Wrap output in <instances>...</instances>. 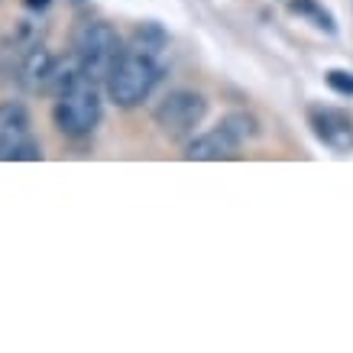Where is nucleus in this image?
<instances>
[{
	"label": "nucleus",
	"instance_id": "nucleus-4",
	"mask_svg": "<svg viewBox=\"0 0 353 353\" xmlns=\"http://www.w3.org/2000/svg\"><path fill=\"white\" fill-rule=\"evenodd\" d=\"M204 104L201 94L194 91H172L159 108H156V123L162 127V133L172 139H188L194 133V127L204 120Z\"/></svg>",
	"mask_w": 353,
	"mask_h": 353
},
{
	"label": "nucleus",
	"instance_id": "nucleus-10",
	"mask_svg": "<svg viewBox=\"0 0 353 353\" xmlns=\"http://www.w3.org/2000/svg\"><path fill=\"white\" fill-rule=\"evenodd\" d=\"M327 85L337 94H353V75L350 72H327Z\"/></svg>",
	"mask_w": 353,
	"mask_h": 353
},
{
	"label": "nucleus",
	"instance_id": "nucleus-2",
	"mask_svg": "<svg viewBox=\"0 0 353 353\" xmlns=\"http://www.w3.org/2000/svg\"><path fill=\"white\" fill-rule=\"evenodd\" d=\"M123 46H120L117 30L104 20H88L75 32V62L81 68V78L91 85H104L120 62Z\"/></svg>",
	"mask_w": 353,
	"mask_h": 353
},
{
	"label": "nucleus",
	"instance_id": "nucleus-6",
	"mask_svg": "<svg viewBox=\"0 0 353 353\" xmlns=\"http://www.w3.org/2000/svg\"><path fill=\"white\" fill-rule=\"evenodd\" d=\"M236 150H240V139L230 133V130L221 123L211 133H201L188 143L185 150V159H198V162H221V159H234Z\"/></svg>",
	"mask_w": 353,
	"mask_h": 353
},
{
	"label": "nucleus",
	"instance_id": "nucleus-5",
	"mask_svg": "<svg viewBox=\"0 0 353 353\" xmlns=\"http://www.w3.org/2000/svg\"><path fill=\"white\" fill-rule=\"evenodd\" d=\"M17 159H43L39 143L30 137V123L20 108H13L0 120V162H17Z\"/></svg>",
	"mask_w": 353,
	"mask_h": 353
},
{
	"label": "nucleus",
	"instance_id": "nucleus-1",
	"mask_svg": "<svg viewBox=\"0 0 353 353\" xmlns=\"http://www.w3.org/2000/svg\"><path fill=\"white\" fill-rule=\"evenodd\" d=\"M159 49L146 43H137L133 49H123L120 62L114 65L110 78L104 81L110 101L117 108H137L152 94V88L159 81V62H156Z\"/></svg>",
	"mask_w": 353,
	"mask_h": 353
},
{
	"label": "nucleus",
	"instance_id": "nucleus-9",
	"mask_svg": "<svg viewBox=\"0 0 353 353\" xmlns=\"http://www.w3.org/2000/svg\"><path fill=\"white\" fill-rule=\"evenodd\" d=\"M292 10H295V13H305V17H314V20H318V26H327V30H334L331 17H327L324 10H318V3H314V0H292Z\"/></svg>",
	"mask_w": 353,
	"mask_h": 353
},
{
	"label": "nucleus",
	"instance_id": "nucleus-3",
	"mask_svg": "<svg viewBox=\"0 0 353 353\" xmlns=\"http://www.w3.org/2000/svg\"><path fill=\"white\" fill-rule=\"evenodd\" d=\"M101 120V101L91 81H78L55 101V127L68 137H88Z\"/></svg>",
	"mask_w": 353,
	"mask_h": 353
},
{
	"label": "nucleus",
	"instance_id": "nucleus-11",
	"mask_svg": "<svg viewBox=\"0 0 353 353\" xmlns=\"http://www.w3.org/2000/svg\"><path fill=\"white\" fill-rule=\"evenodd\" d=\"M23 3H26L30 10H46V7H49V0H23Z\"/></svg>",
	"mask_w": 353,
	"mask_h": 353
},
{
	"label": "nucleus",
	"instance_id": "nucleus-8",
	"mask_svg": "<svg viewBox=\"0 0 353 353\" xmlns=\"http://www.w3.org/2000/svg\"><path fill=\"white\" fill-rule=\"evenodd\" d=\"M52 55L46 52V49H32L26 65H23V85L26 88H46L49 81V72H52Z\"/></svg>",
	"mask_w": 353,
	"mask_h": 353
},
{
	"label": "nucleus",
	"instance_id": "nucleus-7",
	"mask_svg": "<svg viewBox=\"0 0 353 353\" xmlns=\"http://www.w3.org/2000/svg\"><path fill=\"white\" fill-rule=\"evenodd\" d=\"M314 130H318V137L334 146V150H347L353 146V123L343 114L337 110H318L314 114Z\"/></svg>",
	"mask_w": 353,
	"mask_h": 353
}]
</instances>
